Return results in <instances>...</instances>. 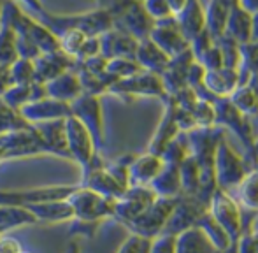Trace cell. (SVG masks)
I'll list each match as a JSON object with an SVG mask.
<instances>
[{
  "mask_svg": "<svg viewBox=\"0 0 258 253\" xmlns=\"http://www.w3.org/2000/svg\"><path fill=\"white\" fill-rule=\"evenodd\" d=\"M54 37H60L69 30H79L88 37H100L112 28V18L107 11L92 9L79 14H53L46 11L41 16H35Z\"/></svg>",
  "mask_w": 258,
  "mask_h": 253,
  "instance_id": "1",
  "label": "cell"
},
{
  "mask_svg": "<svg viewBox=\"0 0 258 253\" xmlns=\"http://www.w3.org/2000/svg\"><path fill=\"white\" fill-rule=\"evenodd\" d=\"M253 167H249L248 160L242 155H239L235 151V148L228 143L227 137L220 141L214 153V181H216V188L223 192H232L235 190V186L246 178L249 171Z\"/></svg>",
  "mask_w": 258,
  "mask_h": 253,
  "instance_id": "2",
  "label": "cell"
},
{
  "mask_svg": "<svg viewBox=\"0 0 258 253\" xmlns=\"http://www.w3.org/2000/svg\"><path fill=\"white\" fill-rule=\"evenodd\" d=\"M67 202L71 204L74 220L78 222L100 225L104 220L114 216V199L102 197L81 185H76V188L67 197Z\"/></svg>",
  "mask_w": 258,
  "mask_h": 253,
  "instance_id": "3",
  "label": "cell"
},
{
  "mask_svg": "<svg viewBox=\"0 0 258 253\" xmlns=\"http://www.w3.org/2000/svg\"><path fill=\"white\" fill-rule=\"evenodd\" d=\"M195 92H201V90H195ZM211 100H213L214 111H216V126H221V129H230L232 132L235 134V137L244 144L246 151H249L251 158L255 160L256 137H255V129H253V125L249 123V116H244L241 111L235 109L228 99L211 97Z\"/></svg>",
  "mask_w": 258,
  "mask_h": 253,
  "instance_id": "4",
  "label": "cell"
},
{
  "mask_svg": "<svg viewBox=\"0 0 258 253\" xmlns=\"http://www.w3.org/2000/svg\"><path fill=\"white\" fill-rule=\"evenodd\" d=\"M207 211L220 223V227L228 234V237L234 243L242 236V232H244L242 209L228 192H223L220 188L214 190L209 202H207Z\"/></svg>",
  "mask_w": 258,
  "mask_h": 253,
  "instance_id": "5",
  "label": "cell"
},
{
  "mask_svg": "<svg viewBox=\"0 0 258 253\" xmlns=\"http://www.w3.org/2000/svg\"><path fill=\"white\" fill-rule=\"evenodd\" d=\"M65 139H67L69 158H72L81 167V171L90 167L99 158L92 134L74 114L65 118Z\"/></svg>",
  "mask_w": 258,
  "mask_h": 253,
  "instance_id": "6",
  "label": "cell"
},
{
  "mask_svg": "<svg viewBox=\"0 0 258 253\" xmlns=\"http://www.w3.org/2000/svg\"><path fill=\"white\" fill-rule=\"evenodd\" d=\"M177 199H162L156 197V201L144 213H141L132 222L125 223V227L130 230V234H136L144 239H155L156 236L163 232L167 220H169L172 208Z\"/></svg>",
  "mask_w": 258,
  "mask_h": 253,
  "instance_id": "7",
  "label": "cell"
},
{
  "mask_svg": "<svg viewBox=\"0 0 258 253\" xmlns=\"http://www.w3.org/2000/svg\"><path fill=\"white\" fill-rule=\"evenodd\" d=\"M71 111H72V114L88 129V132L92 134V137H93L97 151L100 153V150H102L105 144L102 97L81 93V95L71 104Z\"/></svg>",
  "mask_w": 258,
  "mask_h": 253,
  "instance_id": "8",
  "label": "cell"
},
{
  "mask_svg": "<svg viewBox=\"0 0 258 253\" xmlns=\"http://www.w3.org/2000/svg\"><path fill=\"white\" fill-rule=\"evenodd\" d=\"M107 93H112L121 99H136V97H155V99H165V90H163L162 78L153 72L141 71L139 74L132 78L119 79L112 83Z\"/></svg>",
  "mask_w": 258,
  "mask_h": 253,
  "instance_id": "9",
  "label": "cell"
},
{
  "mask_svg": "<svg viewBox=\"0 0 258 253\" xmlns=\"http://www.w3.org/2000/svg\"><path fill=\"white\" fill-rule=\"evenodd\" d=\"M207 211V204L195 195H179L172 208L162 234L179 236L181 232L197 225L201 216Z\"/></svg>",
  "mask_w": 258,
  "mask_h": 253,
  "instance_id": "10",
  "label": "cell"
},
{
  "mask_svg": "<svg viewBox=\"0 0 258 253\" xmlns=\"http://www.w3.org/2000/svg\"><path fill=\"white\" fill-rule=\"evenodd\" d=\"M156 201L155 192L150 186H128L119 199L114 201V216L121 225L132 222Z\"/></svg>",
  "mask_w": 258,
  "mask_h": 253,
  "instance_id": "11",
  "label": "cell"
},
{
  "mask_svg": "<svg viewBox=\"0 0 258 253\" xmlns=\"http://www.w3.org/2000/svg\"><path fill=\"white\" fill-rule=\"evenodd\" d=\"M150 39L170 58L181 55V53L190 48V42L181 32L174 16L167 18V20L155 21L153 28L150 32Z\"/></svg>",
  "mask_w": 258,
  "mask_h": 253,
  "instance_id": "12",
  "label": "cell"
},
{
  "mask_svg": "<svg viewBox=\"0 0 258 253\" xmlns=\"http://www.w3.org/2000/svg\"><path fill=\"white\" fill-rule=\"evenodd\" d=\"M20 114L28 125H37L46 123V121L54 120H65L71 116V104L61 102V100L51 99V97H44L41 100H35L20 109Z\"/></svg>",
  "mask_w": 258,
  "mask_h": 253,
  "instance_id": "13",
  "label": "cell"
},
{
  "mask_svg": "<svg viewBox=\"0 0 258 253\" xmlns=\"http://www.w3.org/2000/svg\"><path fill=\"white\" fill-rule=\"evenodd\" d=\"M81 186L85 188L95 192V194L102 195V197H107V199H119L123 195V188L121 185L114 181V179L109 176V172L104 169V162L102 158H97L90 167L83 169L81 171Z\"/></svg>",
  "mask_w": 258,
  "mask_h": 253,
  "instance_id": "14",
  "label": "cell"
},
{
  "mask_svg": "<svg viewBox=\"0 0 258 253\" xmlns=\"http://www.w3.org/2000/svg\"><path fill=\"white\" fill-rule=\"evenodd\" d=\"M256 14L248 13L239 4L228 9L227 25H225V35L235 41L239 46L246 42H256Z\"/></svg>",
  "mask_w": 258,
  "mask_h": 253,
  "instance_id": "15",
  "label": "cell"
},
{
  "mask_svg": "<svg viewBox=\"0 0 258 253\" xmlns=\"http://www.w3.org/2000/svg\"><path fill=\"white\" fill-rule=\"evenodd\" d=\"M35 65V83L46 85L56 76H60L65 71H76L78 69V62L72 56H69L67 53H63L61 49L53 53H44L39 55L34 60Z\"/></svg>",
  "mask_w": 258,
  "mask_h": 253,
  "instance_id": "16",
  "label": "cell"
},
{
  "mask_svg": "<svg viewBox=\"0 0 258 253\" xmlns=\"http://www.w3.org/2000/svg\"><path fill=\"white\" fill-rule=\"evenodd\" d=\"M163 102V114L160 118L158 125L155 129V134L151 137L150 144H148V151L155 155H162V151L169 146V143H172L177 136H179V129H177L176 121H174V104L169 97L162 100Z\"/></svg>",
  "mask_w": 258,
  "mask_h": 253,
  "instance_id": "17",
  "label": "cell"
},
{
  "mask_svg": "<svg viewBox=\"0 0 258 253\" xmlns=\"http://www.w3.org/2000/svg\"><path fill=\"white\" fill-rule=\"evenodd\" d=\"M99 39H100V56H104L105 60L118 58V56L134 58L137 49V42H139L132 35L126 34V32L114 27L100 35Z\"/></svg>",
  "mask_w": 258,
  "mask_h": 253,
  "instance_id": "18",
  "label": "cell"
},
{
  "mask_svg": "<svg viewBox=\"0 0 258 253\" xmlns=\"http://www.w3.org/2000/svg\"><path fill=\"white\" fill-rule=\"evenodd\" d=\"M237 86H239L237 69L221 67V69H216V71H206L204 81H202V86L199 90L211 97L228 99Z\"/></svg>",
  "mask_w": 258,
  "mask_h": 253,
  "instance_id": "19",
  "label": "cell"
},
{
  "mask_svg": "<svg viewBox=\"0 0 258 253\" xmlns=\"http://www.w3.org/2000/svg\"><path fill=\"white\" fill-rule=\"evenodd\" d=\"M37 223H48V225H56V223H71L74 220L71 204L67 199L60 201H42L34 202V204L25 206Z\"/></svg>",
  "mask_w": 258,
  "mask_h": 253,
  "instance_id": "20",
  "label": "cell"
},
{
  "mask_svg": "<svg viewBox=\"0 0 258 253\" xmlns=\"http://www.w3.org/2000/svg\"><path fill=\"white\" fill-rule=\"evenodd\" d=\"M163 167L162 157L155 153H146L136 157L134 155L132 162L128 165V183L130 186H150L151 181L158 176V172Z\"/></svg>",
  "mask_w": 258,
  "mask_h": 253,
  "instance_id": "21",
  "label": "cell"
},
{
  "mask_svg": "<svg viewBox=\"0 0 258 253\" xmlns=\"http://www.w3.org/2000/svg\"><path fill=\"white\" fill-rule=\"evenodd\" d=\"M32 126L37 130L39 137L46 148V153L69 158L67 139H65V120L46 121V123H37Z\"/></svg>",
  "mask_w": 258,
  "mask_h": 253,
  "instance_id": "22",
  "label": "cell"
},
{
  "mask_svg": "<svg viewBox=\"0 0 258 253\" xmlns=\"http://www.w3.org/2000/svg\"><path fill=\"white\" fill-rule=\"evenodd\" d=\"M134 58H136V62L139 64V67L143 69V71L153 72V74H158V76L162 74L170 64V56H167L150 37L137 42V49H136Z\"/></svg>",
  "mask_w": 258,
  "mask_h": 253,
  "instance_id": "23",
  "label": "cell"
},
{
  "mask_svg": "<svg viewBox=\"0 0 258 253\" xmlns=\"http://www.w3.org/2000/svg\"><path fill=\"white\" fill-rule=\"evenodd\" d=\"M46 95L61 102L72 104L83 93L79 76L76 71H65L49 83H46Z\"/></svg>",
  "mask_w": 258,
  "mask_h": 253,
  "instance_id": "24",
  "label": "cell"
},
{
  "mask_svg": "<svg viewBox=\"0 0 258 253\" xmlns=\"http://www.w3.org/2000/svg\"><path fill=\"white\" fill-rule=\"evenodd\" d=\"M174 18H176L177 25H179L184 37L188 39V42L206 28V11L202 0H188L183 11L177 13Z\"/></svg>",
  "mask_w": 258,
  "mask_h": 253,
  "instance_id": "25",
  "label": "cell"
},
{
  "mask_svg": "<svg viewBox=\"0 0 258 253\" xmlns=\"http://www.w3.org/2000/svg\"><path fill=\"white\" fill-rule=\"evenodd\" d=\"M46 95V86L41 83H27V85H13L4 92L2 99L9 104L11 107H14L16 111H20L23 106L35 100L44 99Z\"/></svg>",
  "mask_w": 258,
  "mask_h": 253,
  "instance_id": "26",
  "label": "cell"
},
{
  "mask_svg": "<svg viewBox=\"0 0 258 253\" xmlns=\"http://www.w3.org/2000/svg\"><path fill=\"white\" fill-rule=\"evenodd\" d=\"M150 188L155 192L156 197L162 199H177L181 195V179H179V165L163 164L162 171L151 181Z\"/></svg>",
  "mask_w": 258,
  "mask_h": 253,
  "instance_id": "27",
  "label": "cell"
},
{
  "mask_svg": "<svg viewBox=\"0 0 258 253\" xmlns=\"http://www.w3.org/2000/svg\"><path fill=\"white\" fill-rule=\"evenodd\" d=\"M176 253H220L213 246L206 234L199 227L181 232L176 236Z\"/></svg>",
  "mask_w": 258,
  "mask_h": 253,
  "instance_id": "28",
  "label": "cell"
},
{
  "mask_svg": "<svg viewBox=\"0 0 258 253\" xmlns=\"http://www.w3.org/2000/svg\"><path fill=\"white\" fill-rule=\"evenodd\" d=\"M228 9H230V7L225 2H221V0H207V4L204 6L206 30L209 32L213 41H218L221 35H225V25H227Z\"/></svg>",
  "mask_w": 258,
  "mask_h": 253,
  "instance_id": "29",
  "label": "cell"
},
{
  "mask_svg": "<svg viewBox=\"0 0 258 253\" xmlns=\"http://www.w3.org/2000/svg\"><path fill=\"white\" fill-rule=\"evenodd\" d=\"M35 218L23 206H0V236L20 227L35 225Z\"/></svg>",
  "mask_w": 258,
  "mask_h": 253,
  "instance_id": "30",
  "label": "cell"
},
{
  "mask_svg": "<svg viewBox=\"0 0 258 253\" xmlns=\"http://www.w3.org/2000/svg\"><path fill=\"white\" fill-rule=\"evenodd\" d=\"M241 208L255 213L258 209V172L256 169L246 174V178L235 186L234 194H230Z\"/></svg>",
  "mask_w": 258,
  "mask_h": 253,
  "instance_id": "31",
  "label": "cell"
},
{
  "mask_svg": "<svg viewBox=\"0 0 258 253\" xmlns=\"http://www.w3.org/2000/svg\"><path fill=\"white\" fill-rule=\"evenodd\" d=\"M230 104L237 111H241L244 116H255L258 111L256 102V76L248 83V85H241L232 92L228 97Z\"/></svg>",
  "mask_w": 258,
  "mask_h": 253,
  "instance_id": "32",
  "label": "cell"
},
{
  "mask_svg": "<svg viewBox=\"0 0 258 253\" xmlns=\"http://www.w3.org/2000/svg\"><path fill=\"white\" fill-rule=\"evenodd\" d=\"M195 227H199V229L206 234V237L213 243V246L220 253H225L234 244V241H232L230 237H228V234L221 229L220 223L211 216L209 211H206L204 215L201 216V220H199Z\"/></svg>",
  "mask_w": 258,
  "mask_h": 253,
  "instance_id": "33",
  "label": "cell"
},
{
  "mask_svg": "<svg viewBox=\"0 0 258 253\" xmlns=\"http://www.w3.org/2000/svg\"><path fill=\"white\" fill-rule=\"evenodd\" d=\"M179 179L181 195H195V197H199V194H201V171H199L197 162L194 160L191 155H188L179 164Z\"/></svg>",
  "mask_w": 258,
  "mask_h": 253,
  "instance_id": "34",
  "label": "cell"
},
{
  "mask_svg": "<svg viewBox=\"0 0 258 253\" xmlns=\"http://www.w3.org/2000/svg\"><path fill=\"white\" fill-rule=\"evenodd\" d=\"M199 100L195 106L191 107V118H194L195 129H211L216 126V111H214V104L209 95L204 92H197Z\"/></svg>",
  "mask_w": 258,
  "mask_h": 253,
  "instance_id": "35",
  "label": "cell"
},
{
  "mask_svg": "<svg viewBox=\"0 0 258 253\" xmlns=\"http://www.w3.org/2000/svg\"><path fill=\"white\" fill-rule=\"evenodd\" d=\"M18 58L20 55L16 46V32L9 25L0 23V64L11 65Z\"/></svg>",
  "mask_w": 258,
  "mask_h": 253,
  "instance_id": "36",
  "label": "cell"
},
{
  "mask_svg": "<svg viewBox=\"0 0 258 253\" xmlns=\"http://www.w3.org/2000/svg\"><path fill=\"white\" fill-rule=\"evenodd\" d=\"M141 71H143V69L139 67L136 58H126V56L111 58V60H107V65H105V72H107L114 81L132 78V76L139 74Z\"/></svg>",
  "mask_w": 258,
  "mask_h": 253,
  "instance_id": "37",
  "label": "cell"
},
{
  "mask_svg": "<svg viewBox=\"0 0 258 253\" xmlns=\"http://www.w3.org/2000/svg\"><path fill=\"white\" fill-rule=\"evenodd\" d=\"M28 126H32V125H28L27 121L21 118L20 111L11 107L9 104L0 97V136L14 132V130L28 129Z\"/></svg>",
  "mask_w": 258,
  "mask_h": 253,
  "instance_id": "38",
  "label": "cell"
},
{
  "mask_svg": "<svg viewBox=\"0 0 258 253\" xmlns=\"http://www.w3.org/2000/svg\"><path fill=\"white\" fill-rule=\"evenodd\" d=\"M190 155V148H188V139H186V134L181 132L172 143H169V146L162 151V160L163 164H174V165H179L184 158Z\"/></svg>",
  "mask_w": 258,
  "mask_h": 253,
  "instance_id": "39",
  "label": "cell"
},
{
  "mask_svg": "<svg viewBox=\"0 0 258 253\" xmlns=\"http://www.w3.org/2000/svg\"><path fill=\"white\" fill-rule=\"evenodd\" d=\"M13 85H27L35 81V65L30 58H18L9 65Z\"/></svg>",
  "mask_w": 258,
  "mask_h": 253,
  "instance_id": "40",
  "label": "cell"
},
{
  "mask_svg": "<svg viewBox=\"0 0 258 253\" xmlns=\"http://www.w3.org/2000/svg\"><path fill=\"white\" fill-rule=\"evenodd\" d=\"M216 42V46L220 48L221 60H223V67L227 69H237L239 62H241V46L235 41H232L227 35H221Z\"/></svg>",
  "mask_w": 258,
  "mask_h": 253,
  "instance_id": "41",
  "label": "cell"
},
{
  "mask_svg": "<svg viewBox=\"0 0 258 253\" xmlns=\"http://www.w3.org/2000/svg\"><path fill=\"white\" fill-rule=\"evenodd\" d=\"M132 158H134V155L128 153V155H125V157H121V158H116V160H112V162H107V164L104 162V169L109 172V176H111V178L114 179L118 185H121L125 190L130 186V183H128V165H130V162H132Z\"/></svg>",
  "mask_w": 258,
  "mask_h": 253,
  "instance_id": "42",
  "label": "cell"
},
{
  "mask_svg": "<svg viewBox=\"0 0 258 253\" xmlns=\"http://www.w3.org/2000/svg\"><path fill=\"white\" fill-rule=\"evenodd\" d=\"M195 60H197L206 71H216V69L223 67V60H221V53H220V48L216 46V42H214L213 46H209L206 51H202L199 56H195Z\"/></svg>",
  "mask_w": 258,
  "mask_h": 253,
  "instance_id": "43",
  "label": "cell"
},
{
  "mask_svg": "<svg viewBox=\"0 0 258 253\" xmlns=\"http://www.w3.org/2000/svg\"><path fill=\"white\" fill-rule=\"evenodd\" d=\"M150 243L151 239H144V237L136 236V234H128V237L123 241L116 253H148L150 251Z\"/></svg>",
  "mask_w": 258,
  "mask_h": 253,
  "instance_id": "44",
  "label": "cell"
},
{
  "mask_svg": "<svg viewBox=\"0 0 258 253\" xmlns=\"http://www.w3.org/2000/svg\"><path fill=\"white\" fill-rule=\"evenodd\" d=\"M144 6V11L150 14V18L153 21H160V20H167V18L172 16L169 6H167L165 0H141Z\"/></svg>",
  "mask_w": 258,
  "mask_h": 253,
  "instance_id": "45",
  "label": "cell"
},
{
  "mask_svg": "<svg viewBox=\"0 0 258 253\" xmlns=\"http://www.w3.org/2000/svg\"><path fill=\"white\" fill-rule=\"evenodd\" d=\"M148 253H176V236L170 234H160L150 243Z\"/></svg>",
  "mask_w": 258,
  "mask_h": 253,
  "instance_id": "46",
  "label": "cell"
},
{
  "mask_svg": "<svg viewBox=\"0 0 258 253\" xmlns=\"http://www.w3.org/2000/svg\"><path fill=\"white\" fill-rule=\"evenodd\" d=\"M100 55V39L99 37H88L83 42L81 49L76 55V62H83V60H88L92 56Z\"/></svg>",
  "mask_w": 258,
  "mask_h": 253,
  "instance_id": "47",
  "label": "cell"
},
{
  "mask_svg": "<svg viewBox=\"0 0 258 253\" xmlns=\"http://www.w3.org/2000/svg\"><path fill=\"white\" fill-rule=\"evenodd\" d=\"M204 74L206 69L197 60H194L190 64V67L186 69V85L194 90H199L202 86V81H204Z\"/></svg>",
  "mask_w": 258,
  "mask_h": 253,
  "instance_id": "48",
  "label": "cell"
},
{
  "mask_svg": "<svg viewBox=\"0 0 258 253\" xmlns=\"http://www.w3.org/2000/svg\"><path fill=\"white\" fill-rule=\"evenodd\" d=\"M23 246L16 237L9 236V234H2L0 236V253H21Z\"/></svg>",
  "mask_w": 258,
  "mask_h": 253,
  "instance_id": "49",
  "label": "cell"
},
{
  "mask_svg": "<svg viewBox=\"0 0 258 253\" xmlns=\"http://www.w3.org/2000/svg\"><path fill=\"white\" fill-rule=\"evenodd\" d=\"M14 2L20 4V6H25L34 16H41V14H44L48 11L44 7V4H42V0H14Z\"/></svg>",
  "mask_w": 258,
  "mask_h": 253,
  "instance_id": "50",
  "label": "cell"
},
{
  "mask_svg": "<svg viewBox=\"0 0 258 253\" xmlns=\"http://www.w3.org/2000/svg\"><path fill=\"white\" fill-rule=\"evenodd\" d=\"M9 86H13V81H11V72H9V65L0 64V97L4 95Z\"/></svg>",
  "mask_w": 258,
  "mask_h": 253,
  "instance_id": "51",
  "label": "cell"
},
{
  "mask_svg": "<svg viewBox=\"0 0 258 253\" xmlns=\"http://www.w3.org/2000/svg\"><path fill=\"white\" fill-rule=\"evenodd\" d=\"M167 6H169L170 13H172V16H176L177 13H181L183 11V7L186 6L188 0H165Z\"/></svg>",
  "mask_w": 258,
  "mask_h": 253,
  "instance_id": "52",
  "label": "cell"
},
{
  "mask_svg": "<svg viewBox=\"0 0 258 253\" xmlns=\"http://www.w3.org/2000/svg\"><path fill=\"white\" fill-rule=\"evenodd\" d=\"M237 4L242 7V9L248 11V13L256 14V11H258V0H237Z\"/></svg>",
  "mask_w": 258,
  "mask_h": 253,
  "instance_id": "53",
  "label": "cell"
},
{
  "mask_svg": "<svg viewBox=\"0 0 258 253\" xmlns=\"http://www.w3.org/2000/svg\"><path fill=\"white\" fill-rule=\"evenodd\" d=\"M63 253H81V246H79L78 239H71L67 244V248H65Z\"/></svg>",
  "mask_w": 258,
  "mask_h": 253,
  "instance_id": "54",
  "label": "cell"
},
{
  "mask_svg": "<svg viewBox=\"0 0 258 253\" xmlns=\"http://www.w3.org/2000/svg\"><path fill=\"white\" fill-rule=\"evenodd\" d=\"M221 2H225L228 7H232V6H235V4H237V0H221Z\"/></svg>",
  "mask_w": 258,
  "mask_h": 253,
  "instance_id": "55",
  "label": "cell"
},
{
  "mask_svg": "<svg viewBox=\"0 0 258 253\" xmlns=\"http://www.w3.org/2000/svg\"><path fill=\"white\" fill-rule=\"evenodd\" d=\"M4 2H6V0H0V20H2V11H4Z\"/></svg>",
  "mask_w": 258,
  "mask_h": 253,
  "instance_id": "56",
  "label": "cell"
},
{
  "mask_svg": "<svg viewBox=\"0 0 258 253\" xmlns=\"http://www.w3.org/2000/svg\"><path fill=\"white\" fill-rule=\"evenodd\" d=\"M21 253H30V251H21Z\"/></svg>",
  "mask_w": 258,
  "mask_h": 253,
  "instance_id": "57",
  "label": "cell"
}]
</instances>
